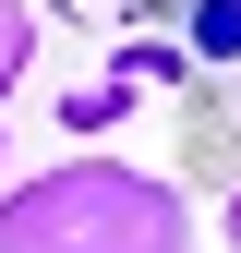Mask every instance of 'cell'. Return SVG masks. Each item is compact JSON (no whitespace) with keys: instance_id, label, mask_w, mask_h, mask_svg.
<instances>
[{"instance_id":"1","label":"cell","mask_w":241,"mask_h":253,"mask_svg":"<svg viewBox=\"0 0 241 253\" xmlns=\"http://www.w3.org/2000/svg\"><path fill=\"white\" fill-rule=\"evenodd\" d=\"M0 253H205V217L169 169L73 145L0 181Z\"/></svg>"},{"instance_id":"2","label":"cell","mask_w":241,"mask_h":253,"mask_svg":"<svg viewBox=\"0 0 241 253\" xmlns=\"http://www.w3.org/2000/svg\"><path fill=\"white\" fill-rule=\"evenodd\" d=\"M181 193H193V181H217V193H229V181H241V109L229 97H193V109H181Z\"/></svg>"},{"instance_id":"3","label":"cell","mask_w":241,"mask_h":253,"mask_svg":"<svg viewBox=\"0 0 241 253\" xmlns=\"http://www.w3.org/2000/svg\"><path fill=\"white\" fill-rule=\"evenodd\" d=\"M169 24H181L169 48L193 60V73H241V0H181Z\"/></svg>"},{"instance_id":"4","label":"cell","mask_w":241,"mask_h":253,"mask_svg":"<svg viewBox=\"0 0 241 253\" xmlns=\"http://www.w3.org/2000/svg\"><path fill=\"white\" fill-rule=\"evenodd\" d=\"M97 84H120V97H157V84H193V60H181L169 37H109V73Z\"/></svg>"},{"instance_id":"5","label":"cell","mask_w":241,"mask_h":253,"mask_svg":"<svg viewBox=\"0 0 241 253\" xmlns=\"http://www.w3.org/2000/svg\"><path fill=\"white\" fill-rule=\"evenodd\" d=\"M120 121H133V97H120V84H73V97H60V133H73V145L120 133Z\"/></svg>"},{"instance_id":"6","label":"cell","mask_w":241,"mask_h":253,"mask_svg":"<svg viewBox=\"0 0 241 253\" xmlns=\"http://www.w3.org/2000/svg\"><path fill=\"white\" fill-rule=\"evenodd\" d=\"M37 73V0H0V97Z\"/></svg>"},{"instance_id":"7","label":"cell","mask_w":241,"mask_h":253,"mask_svg":"<svg viewBox=\"0 0 241 253\" xmlns=\"http://www.w3.org/2000/svg\"><path fill=\"white\" fill-rule=\"evenodd\" d=\"M217 241L241 253V181H229V193H217Z\"/></svg>"},{"instance_id":"8","label":"cell","mask_w":241,"mask_h":253,"mask_svg":"<svg viewBox=\"0 0 241 253\" xmlns=\"http://www.w3.org/2000/svg\"><path fill=\"white\" fill-rule=\"evenodd\" d=\"M0 181H12V121H0Z\"/></svg>"}]
</instances>
